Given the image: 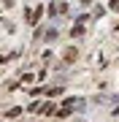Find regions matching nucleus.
<instances>
[{"instance_id": "1", "label": "nucleus", "mask_w": 119, "mask_h": 122, "mask_svg": "<svg viewBox=\"0 0 119 122\" xmlns=\"http://www.w3.org/2000/svg\"><path fill=\"white\" fill-rule=\"evenodd\" d=\"M81 106H84V100H81V98H71V100H65V103H62V109H60L57 117H68L73 109H81Z\"/></svg>"}, {"instance_id": "2", "label": "nucleus", "mask_w": 119, "mask_h": 122, "mask_svg": "<svg viewBox=\"0 0 119 122\" xmlns=\"http://www.w3.org/2000/svg\"><path fill=\"white\" fill-rule=\"evenodd\" d=\"M41 14H43V5H35V8L27 14V22H30V25H35L38 19H41Z\"/></svg>"}, {"instance_id": "3", "label": "nucleus", "mask_w": 119, "mask_h": 122, "mask_svg": "<svg viewBox=\"0 0 119 122\" xmlns=\"http://www.w3.org/2000/svg\"><path fill=\"white\" fill-rule=\"evenodd\" d=\"M38 111H41V114H52V111H54V103H43Z\"/></svg>"}, {"instance_id": "4", "label": "nucleus", "mask_w": 119, "mask_h": 122, "mask_svg": "<svg viewBox=\"0 0 119 122\" xmlns=\"http://www.w3.org/2000/svg\"><path fill=\"white\" fill-rule=\"evenodd\" d=\"M76 57H79V52H76V49H71V52H65V62H73Z\"/></svg>"}, {"instance_id": "5", "label": "nucleus", "mask_w": 119, "mask_h": 122, "mask_svg": "<svg viewBox=\"0 0 119 122\" xmlns=\"http://www.w3.org/2000/svg\"><path fill=\"white\" fill-rule=\"evenodd\" d=\"M71 33H73V35H76V38H79V35H84V25H81V22H79V25H76V27H73V30H71Z\"/></svg>"}, {"instance_id": "6", "label": "nucleus", "mask_w": 119, "mask_h": 122, "mask_svg": "<svg viewBox=\"0 0 119 122\" xmlns=\"http://www.w3.org/2000/svg\"><path fill=\"white\" fill-rule=\"evenodd\" d=\"M19 114H22V109H11L8 114H5V117H11V119H14V117H19Z\"/></svg>"}, {"instance_id": "7", "label": "nucleus", "mask_w": 119, "mask_h": 122, "mask_svg": "<svg viewBox=\"0 0 119 122\" xmlns=\"http://www.w3.org/2000/svg\"><path fill=\"white\" fill-rule=\"evenodd\" d=\"M111 8H114V11H119V0H114V3H111Z\"/></svg>"}]
</instances>
